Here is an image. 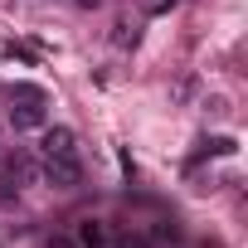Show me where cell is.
Instances as JSON below:
<instances>
[{
    "label": "cell",
    "instance_id": "cell-4",
    "mask_svg": "<svg viewBox=\"0 0 248 248\" xmlns=\"http://www.w3.org/2000/svg\"><path fill=\"white\" fill-rule=\"evenodd\" d=\"M73 243H78V248H107V229H102V219H78Z\"/></svg>",
    "mask_w": 248,
    "mask_h": 248
},
{
    "label": "cell",
    "instance_id": "cell-5",
    "mask_svg": "<svg viewBox=\"0 0 248 248\" xmlns=\"http://www.w3.org/2000/svg\"><path fill=\"white\" fill-rule=\"evenodd\" d=\"M137 39V30H127V20H117V44H132Z\"/></svg>",
    "mask_w": 248,
    "mask_h": 248
},
{
    "label": "cell",
    "instance_id": "cell-6",
    "mask_svg": "<svg viewBox=\"0 0 248 248\" xmlns=\"http://www.w3.org/2000/svg\"><path fill=\"white\" fill-rule=\"evenodd\" d=\"M49 248H78V243H73V238H63V233H59V238H49Z\"/></svg>",
    "mask_w": 248,
    "mask_h": 248
},
{
    "label": "cell",
    "instance_id": "cell-7",
    "mask_svg": "<svg viewBox=\"0 0 248 248\" xmlns=\"http://www.w3.org/2000/svg\"><path fill=\"white\" fill-rule=\"evenodd\" d=\"M146 10H166V5H175V0H141Z\"/></svg>",
    "mask_w": 248,
    "mask_h": 248
},
{
    "label": "cell",
    "instance_id": "cell-1",
    "mask_svg": "<svg viewBox=\"0 0 248 248\" xmlns=\"http://www.w3.org/2000/svg\"><path fill=\"white\" fill-rule=\"evenodd\" d=\"M10 127L15 132H39L44 122H49V112H44V88H34V83H15L10 88Z\"/></svg>",
    "mask_w": 248,
    "mask_h": 248
},
{
    "label": "cell",
    "instance_id": "cell-3",
    "mask_svg": "<svg viewBox=\"0 0 248 248\" xmlns=\"http://www.w3.org/2000/svg\"><path fill=\"white\" fill-rule=\"evenodd\" d=\"M39 156H78V137L73 127H39Z\"/></svg>",
    "mask_w": 248,
    "mask_h": 248
},
{
    "label": "cell",
    "instance_id": "cell-2",
    "mask_svg": "<svg viewBox=\"0 0 248 248\" xmlns=\"http://www.w3.org/2000/svg\"><path fill=\"white\" fill-rule=\"evenodd\" d=\"M39 175L49 185H59V190H78L83 185V161L78 156H44L39 161Z\"/></svg>",
    "mask_w": 248,
    "mask_h": 248
},
{
    "label": "cell",
    "instance_id": "cell-8",
    "mask_svg": "<svg viewBox=\"0 0 248 248\" xmlns=\"http://www.w3.org/2000/svg\"><path fill=\"white\" fill-rule=\"evenodd\" d=\"M78 5H83V10H93V5H102V0H78Z\"/></svg>",
    "mask_w": 248,
    "mask_h": 248
}]
</instances>
